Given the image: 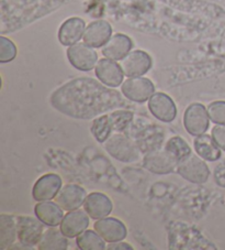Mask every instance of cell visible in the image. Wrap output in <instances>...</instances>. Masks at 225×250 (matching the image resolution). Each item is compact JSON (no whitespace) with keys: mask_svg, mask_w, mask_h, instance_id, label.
Segmentation results:
<instances>
[{"mask_svg":"<svg viewBox=\"0 0 225 250\" xmlns=\"http://www.w3.org/2000/svg\"><path fill=\"white\" fill-rule=\"evenodd\" d=\"M63 208L57 203H54L52 201H43L34 206V214L44 224L45 226L56 227L60 225L63 218L64 212Z\"/></svg>","mask_w":225,"mask_h":250,"instance_id":"7402d4cb","label":"cell"},{"mask_svg":"<svg viewBox=\"0 0 225 250\" xmlns=\"http://www.w3.org/2000/svg\"><path fill=\"white\" fill-rule=\"evenodd\" d=\"M63 185V180L58 174L47 173L41 176L32 188V196L38 202L51 201L56 197Z\"/></svg>","mask_w":225,"mask_h":250,"instance_id":"7c38bea8","label":"cell"},{"mask_svg":"<svg viewBox=\"0 0 225 250\" xmlns=\"http://www.w3.org/2000/svg\"><path fill=\"white\" fill-rule=\"evenodd\" d=\"M44 224L37 216H18L17 217V235L18 240L27 247L33 249L38 244L44 232Z\"/></svg>","mask_w":225,"mask_h":250,"instance_id":"52a82bcc","label":"cell"},{"mask_svg":"<svg viewBox=\"0 0 225 250\" xmlns=\"http://www.w3.org/2000/svg\"><path fill=\"white\" fill-rule=\"evenodd\" d=\"M106 151L115 160L132 163L138 160L140 151L136 146L122 133H112L105 142Z\"/></svg>","mask_w":225,"mask_h":250,"instance_id":"277c9868","label":"cell"},{"mask_svg":"<svg viewBox=\"0 0 225 250\" xmlns=\"http://www.w3.org/2000/svg\"><path fill=\"white\" fill-rule=\"evenodd\" d=\"M85 30L86 24L83 19L78 17L69 18L60 25L58 30V40L63 45H74L79 42L81 38H84Z\"/></svg>","mask_w":225,"mask_h":250,"instance_id":"44dd1931","label":"cell"},{"mask_svg":"<svg viewBox=\"0 0 225 250\" xmlns=\"http://www.w3.org/2000/svg\"><path fill=\"white\" fill-rule=\"evenodd\" d=\"M112 28L106 20L94 21L86 28L84 42L93 47H101L110 40Z\"/></svg>","mask_w":225,"mask_h":250,"instance_id":"d6986e66","label":"cell"},{"mask_svg":"<svg viewBox=\"0 0 225 250\" xmlns=\"http://www.w3.org/2000/svg\"><path fill=\"white\" fill-rule=\"evenodd\" d=\"M177 172L181 178L196 184L206 183L210 176V170L205 160L194 154H190L184 160L178 162Z\"/></svg>","mask_w":225,"mask_h":250,"instance_id":"5b68a950","label":"cell"},{"mask_svg":"<svg viewBox=\"0 0 225 250\" xmlns=\"http://www.w3.org/2000/svg\"><path fill=\"white\" fill-rule=\"evenodd\" d=\"M149 109L155 118L163 123H171L177 116L174 101L165 93H154L149 99Z\"/></svg>","mask_w":225,"mask_h":250,"instance_id":"4fadbf2b","label":"cell"},{"mask_svg":"<svg viewBox=\"0 0 225 250\" xmlns=\"http://www.w3.org/2000/svg\"><path fill=\"white\" fill-rule=\"evenodd\" d=\"M97 79L108 87L115 88L122 84L124 73L120 64L113 60L102 59L94 67Z\"/></svg>","mask_w":225,"mask_h":250,"instance_id":"5bb4252c","label":"cell"},{"mask_svg":"<svg viewBox=\"0 0 225 250\" xmlns=\"http://www.w3.org/2000/svg\"><path fill=\"white\" fill-rule=\"evenodd\" d=\"M77 247L81 250H103L107 249L106 241L96 230L86 229L76 238Z\"/></svg>","mask_w":225,"mask_h":250,"instance_id":"484cf974","label":"cell"},{"mask_svg":"<svg viewBox=\"0 0 225 250\" xmlns=\"http://www.w3.org/2000/svg\"><path fill=\"white\" fill-rule=\"evenodd\" d=\"M111 88L93 79H76L55 90L51 97V104L69 117L88 119L124 106L120 93Z\"/></svg>","mask_w":225,"mask_h":250,"instance_id":"6da1fadb","label":"cell"},{"mask_svg":"<svg viewBox=\"0 0 225 250\" xmlns=\"http://www.w3.org/2000/svg\"><path fill=\"white\" fill-rule=\"evenodd\" d=\"M17 235V216L9 214L0 215V248L10 249L15 244Z\"/></svg>","mask_w":225,"mask_h":250,"instance_id":"d4e9b609","label":"cell"},{"mask_svg":"<svg viewBox=\"0 0 225 250\" xmlns=\"http://www.w3.org/2000/svg\"><path fill=\"white\" fill-rule=\"evenodd\" d=\"M212 138L221 150L225 151V125H216L212 128Z\"/></svg>","mask_w":225,"mask_h":250,"instance_id":"f546056e","label":"cell"},{"mask_svg":"<svg viewBox=\"0 0 225 250\" xmlns=\"http://www.w3.org/2000/svg\"><path fill=\"white\" fill-rule=\"evenodd\" d=\"M107 249L108 250H124V249L131 250L133 249V247L128 243H123V240H121V241H115V243H109V245L107 246Z\"/></svg>","mask_w":225,"mask_h":250,"instance_id":"4dcf8cb0","label":"cell"},{"mask_svg":"<svg viewBox=\"0 0 225 250\" xmlns=\"http://www.w3.org/2000/svg\"><path fill=\"white\" fill-rule=\"evenodd\" d=\"M210 117L207 109L200 103L190 105L185 111L184 126L189 135L198 137L206 133L209 129Z\"/></svg>","mask_w":225,"mask_h":250,"instance_id":"ba28073f","label":"cell"},{"mask_svg":"<svg viewBox=\"0 0 225 250\" xmlns=\"http://www.w3.org/2000/svg\"><path fill=\"white\" fill-rule=\"evenodd\" d=\"M193 146L198 156L201 157L203 160L213 162L221 158V149L215 144L212 136L206 135V133L198 136L194 139Z\"/></svg>","mask_w":225,"mask_h":250,"instance_id":"603a6c76","label":"cell"},{"mask_svg":"<svg viewBox=\"0 0 225 250\" xmlns=\"http://www.w3.org/2000/svg\"><path fill=\"white\" fill-rule=\"evenodd\" d=\"M143 166L147 171L154 174L165 175L177 169L178 161L166 149H155L145 154L143 159Z\"/></svg>","mask_w":225,"mask_h":250,"instance_id":"8992f818","label":"cell"},{"mask_svg":"<svg viewBox=\"0 0 225 250\" xmlns=\"http://www.w3.org/2000/svg\"><path fill=\"white\" fill-rule=\"evenodd\" d=\"M165 149L169 151L174 156L177 161L180 162L181 160L187 158L191 154V148L186 142L183 138L180 137H172L167 141Z\"/></svg>","mask_w":225,"mask_h":250,"instance_id":"4316f807","label":"cell"},{"mask_svg":"<svg viewBox=\"0 0 225 250\" xmlns=\"http://www.w3.org/2000/svg\"><path fill=\"white\" fill-rule=\"evenodd\" d=\"M113 204L106 194L100 192H93L86 198L84 209L93 219H101L107 217L112 212Z\"/></svg>","mask_w":225,"mask_h":250,"instance_id":"ac0fdd59","label":"cell"},{"mask_svg":"<svg viewBox=\"0 0 225 250\" xmlns=\"http://www.w3.org/2000/svg\"><path fill=\"white\" fill-rule=\"evenodd\" d=\"M210 120L216 125H225V102H213L207 106Z\"/></svg>","mask_w":225,"mask_h":250,"instance_id":"83f0119b","label":"cell"},{"mask_svg":"<svg viewBox=\"0 0 225 250\" xmlns=\"http://www.w3.org/2000/svg\"><path fill=\"white\" fill-rule=\"evenodd\" d=\"M68 238L62 230L55 227L46 229L38 244L40 250H66L68 248Z\"/></svg>","mask_w":225,"mask_h":250,"instance_id":"cb8c5ba5","label":"cell"},{"mask_svg":"<svg viewBox=\"0 0 225 250\" xmlns=\"http://www.w3.org/2000/svg\"><path fill=\"white\" fill-rule=\"evenodd\" d=\"M121 90L124 97L134 103H145L153 96L155 86L152 81L145 77H130L123 82Z\"/></svg>","mask_w":225,"mask_h":250,"instance_id":"9c48e42d","label":"cell"},{"mask_svg":"<svg viewBox=\"0 0 225 250\" xmlns=\"http://www.w3.org/2000/svg\"><path fill=\"white\" fill-rule=\"evenodd\" d=\"M65 1L67 0H1V20L8 18L11 30L18 19L15 29L20 28V25L54 10Z\"/></svg>","mask_w":225,"mask_h":250,"instance_id":"7a4b0ae2","label":"cell"},{"mask_svg":"<svg viewBox=\"0 0 225 250\" xmlns=\"http://www.w3.org/2000/svg\"><path fill=\"white\" fill-rule=\"evenodd\" d=\"M0 62L8 63L11 62L17 55V47L14 42L5 37H1L0 40Z\"/></svg>","mask_w":225,"mask_h":250,"instance_id":"f1b7e54d","label":"cell"},{"mask_svg":"<svg viewBox=\"0 0 225 250\" xmlns=\"http://www.w3.org/2000/svg\"><path fill=\"white\" fill-rule=\"evenodd\" d=\"M94 230L100 235L107 243H115L125 239L128 235L127 226L115 217H103L94 223Z\"/></svg>","mask_w":225,"mask_h":250,"instance_id":"2e32d148","label":"cell"},{"mask_svg":"<svg viewBox=\"0 0 225 250\" xmlns=\"http://www.w3.org/2000/svg\"><path fill=\"white\" fill-rule=\"evenodd\" d=\"M87 196L84 188L77 184H67L60 188L55 197V201L64 210L72 212V210L80 208V206L84 205Z\"/></svg>","mask_w":225,"mask_h":250,"instance_id":"9a60e30c","label":"cell"},{"mask_svg":"<svg viewBox=\"0 0 225 250\" xmlns=\"http://www.w3.org/2000/svg\"><path fill=\"white\" fill-rule=\"evenodd\" d=\"M133 47V42L128 36L122 33H116L110 38L102 47V54L107 59L113 61H121L130 53Z\"/></svg>","mask_w":225,"mask_h":250,"instance_id":"ffe728a7","label":"cell"},{"mask_svg":"<svg viewBox=\"0 0 225 250\" xmlns=\"http://www.w3.org/2000/svg\"><path fill=\"white\" fill-rule=\"evenodd\" d=\"M120 65L125 76H143L152 67V58L144 51L136 50L130 52L127 57L121 60Z\"/></svg>","mask_w":225,"mask_h":250,"instance_id":"8fae6325","label":"cell"},{"mask_svg":"<svg viewBox=\"0 0 225 250\" xmlns=\"http://www.w3.org/2000/svg\"><path fill=\"white\" fill-rule=\"evenodd\" d=\"M89 215L86 210L75 209L65 215L59 229L67 238H77L89 226Z\"/></svg>","mask_w":225,"mask_h":250,"instance_id":"e0dca14e","label":"cell"},{"mask_svg":"<svg viewBox=\"0 0 225 250\" xmlns=\"http://www.w3.org/2000/svg\"><path fill=\"white\" fill-rule=\"evenodd\" d=\"M133 113L129 110H118L97 117L92 125V133L100 144H105L112 132H121L132 122Z\"/></svg>","mask_w":225,"mask_h":250,"instance_id":"3957f363","label":"cell"},{"mask_svg":"<svg viewBox=\"0 0 225 250\" xmlns=\"http://www.w3.org/2000/svg\"><path fill=\"white\" fill-rule=\"evenodd\" d=\"M67 59L72 65L77 70L89 72L96 67L98 54L96 51L86 43H76L67 50Z\"/></svg>","mask_w":225,"mask_h":250,"instance_id":"30bf717a","label":"cell"}]
</instances>
